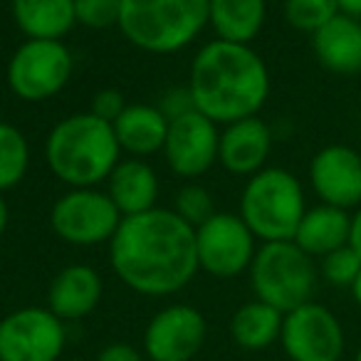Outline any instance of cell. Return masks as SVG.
Returning <instances> with one entry per match:
<instances>
[{
    "label": "cell",
    "instance_id": "cell-1",
    "mask_svg": "<svg viewBox=\"0 0 361 361\" xmlns=\"http://www.w3.org/2000/svg\"><path fill=\"white\" fill-rule=\"evenodd\" d=\"M109 265L136 295H176L198 272L196 228L176 216L173 208L159 206L121 218L109 240Z\"/></svg>",
    "mask_w": 361,
    "mask_h": 361
},
{
    "label": "cell",
    "instance_id": "cell-2",
    "mask_svg": "<svg viewBox=\"0 0 361 361\" xmlns=\"http://www.w3.org/2000/svg\"><path fill=\"white\" fill-rule=\"evenodd\" d=\"M196 111L218 126L257 116L270 97V70L252 45L211 40L196 52L188 70Z\"/></svg>",
    "mask_w": 361,
    "mask_h": 361
},
{
    "label": "cell",
    "instance_id": "cell-3",
    "mask_svg": "<svg viewBox=\"0 0 361 361\" xmlns=\"http://www.w3.org/2000/svg\"><path fill=\"white\" fill-rule=\"evenodd\" d=\"M124 159L114 126L92 111L60 119L45 139V164L67 188H99Z\"/></svg>",
    "mask_w": 361,
    "mask_h": 361
},
{
    "label": "cell",
    "instance_id": "cell-4",
    "mask_svg": "<svg viewBox=\"0 0 361 361\" xmlns=\"http://www.w3.org/2000/svg\"><path fill=\"white\" fill-rule=\"evenodd\" d=\"M211 0H121L119 32L151 55L186 50L208 27Z\"/></svg>",
    "mask_w": 361,
    "mask_h": 361
},
{
    "label": "cell",
    "instance_id": "cell-5",
    "mask_svg": "<svg viewBox=\"0 0 361 361\" xmlns=\"http://www.w3.org/2000/svg\"><path fill=\"white\" fill-rule=\"evenodd\" d=\"M305 213L307 198L300 178L280 166L257 171L240 193L238 216L260 243L292 240Z\"/></svg>",
    "mask_w": 361,
    "mask_h": 361
},
{
    "label": "cell",
    "instance_id": "cell-6",
    "mask_svg": "<svg viewBox=\"0 0 361 361\" xmlns=\"http://www.w3.org/2000/svg\"><path fill=\"white\" fill-rule=\"evenodd\" d=\"M255 300L280 310L282 314L312 302L319 267L295 240L262 243L247 270Z\"/></svg>",
    "mask_w": 361,
    "mask_h": 361
},
{
    "label": "cell",
    "instance_id": "cell-7",
    "mask_svg": "<svg viewBox=\"0 0 361 361\" xmlns=\"http://www.w3.org/2000/svg\"><path fill=\"white\" fill-rule=\"evenodd\" d=\"M75 75V55L65 40H25L6 67L8 90L27 104L57 97Z\"/></svg>",
    "mask_w": 361,
    "mask_h": 361
},
{
    "label": "cell",
    "instance_id": "cell-8",
    "mask_svg": "<svg viewBox=\"0 0 361 361\" xmlns=\"http://www.w3.org/2000/svg\"><path fill=\"white\" fill-rule=\"evenodd\" d=\"M121 213L102 188H67L50 208V228L60 240L77 247L109 245Z\"/></svg>",
    "mask_w": 361,
    "mask_h": 361
},
{
    "label": "cell",
    "instance_id": "cell-9",
    "mask_svg": "<svg viewBox=\"0 0 361 361\" xmlns=\"http://www.w3.org/2000/svg\"><path fill=\"white\" fill-rule=\"evenodd\" d=\"M257 238L238 213L218 211L196 228L198 270L218 280H233L250 270Z\"/></svg>",
    "mask_w": 361,
    "mask_h": 361
},
{
    "label": "cell",
    "instance_id": "cell-10",
    "mask_svg": "<svg viewBox=\"0 0 361 361\" xmlns=\"http://www.w3.org/2000/svg\"><path fill=\"white\" fill-rule=\"evenodd\" d=\"M65 344V322L47 307H20L0 319V361H57Z\"/></svg>",
    "mask_w": 361,
    "mask_h": 361
},
{
    "label": "cell",
    "instance_id": "cell-11",
    "mask_svg": "<svg viewBox=\"0 0 361 361\" xmlns=\"http://www.w3.org/2000/svg\"><path fill=\"white\" fill-rule=\"evenodd\" d=\"M280 344L290 361H339L346 336L339 317L312 300L285 314Z\"/></svg>",
    "mask_w": 361,
    "mask_h": 361
},
{
    "label": "cell",
    "instance_id": "cell-12",
    "mask_svg": "<svg viewBox=\"0 0 361 361\" xmlns=\"http://www.w3.org/2000/svg\"><path fill=\"white\" fill-rule=\"evenodd\" d=\"M218 141L221 129L216 121L193 109L169 121V134L161 154L171 173L183 180H198L218 164Z\"/></svg>",
    "mask_w": 361,
    "mask_h": 361
},
{
    "label": "cell",
    "instance_id": "cell-13",
    "mask_svg": "<svg viewBox=\"0 0 361 361\" xmlns=\"http://www.w3.org/2000/svg\"><path fill=\"white\" fill-rule=\"evenodd\" d=\"M208 336L206 317L191 305H169L149 319L144 329V354L149 361H193Z\"/></svg>",
    "mask_w": 361,
    "mask_h": 361
},
{
    "label": "cell",
    "instance_id": "cell-14",
    "mask_svg": "<svg viewBox=\"0 0 361 361\" xmlns=\"http://www.w3.org/2000/svg\"><path fill=\"white\" fill-rule=\"evenodd\" d=\"M310 186L319 203L334 208L361 206V151L346 144H329L310 161Z\"/></svg>",
    "mask_w": 361,
    "mask_h": 361
},
{
    "label": "cell",
    "instance_id": "cell-15",
    "mask_svg": "<svg viewBox=\"0 0 361 361\" xmlns=\"http://www.w3.org/2000/svg\"><path fill=\"white\" fill-rule=\"evenodd\" d=\"M275 134L260 116L226 124L218 141V164L233 176H255L267 166Z\"/></svg>",
    "mask_w": 361,
    "mask_h": 361
},
{
    "label": "cell",
    "instance_id": "cell-16",
    "mask_svg": "<svg viewBox=\"0 0 361 361\" xmlns=\"http://www.w3.org/2000/svg\"><path fill=\"white\" fill-rule=\"evenodd\" d=\"M102 292L104 282L99 272L85 262H72L52 277L47 287V310L62 322L85 319L102 302Z\"/></svg>",
    "mask_w": 361,
    "mask_h": 361
},
{
    "label": "cell",
    "instance_id": "cell-17",
    "mask_svg": "<svg viewBox=\"0 0 361 361\" xmlns=\"http://www.w3.org/2000/svg\"><path fill=\"white\" fill-rule=\"evenodd\" d=\"M312 52L326 72L339 77L361 75V20L339 13L312 35Z\"/></svg>",
    "mask_w": 361,
    "mask_h": 361
},
{
    "label": "cell",
    "instance_id": "cell-18",
    "mask_svg": "<svg viewBox=\"0 0 361 361\" xmlns=\"http://www.w3.org/2000/svg\"><path fill=\"white\" fill-rule=\"evenodd\" d=\"M159 176L146 159H121L106 178V193L121 216H139L159 201Z\"/></svg>",
    "mask_w": 361,
    "mask_h": 361
},
{
    "label": "cell",
    "instance_id": "cell-19",
    "mask_svg": "<svg viewBox=\"0 0 361 361\" xmlns=\"http://www.w3.org/2000/svg\"><path fill=\"white\" fill-rule=\"evenodd\" d=\"M111 126L121 154L131 159H149L164 151L169 119L156 104H126Z\"/></svg>",
    "mask_w": 361,
    "mask_h": 361
},
{
    "label": "cell",
    "instance_id": "cell-20",
    "mask_svg": "<svg viewBox=\"0 0 361 361\" xmlns=\"http://www.w3.org/2000/svg\"><path fill=\"white\" fill-rule=\"evenodd\" d=\"M349 233H351V213L344 211V208L319 203V206L307 208V213L302 216L292 240L310 257L322 260L329 252L349 245Z\"/></svg>",
    "mask_w": 361,
    "mask_h": 361
},
{
    "label": "cell",
    "instance_id": "cell-21",
    "mask_svg": "<svg viewBox=\"0 0 361 361\" xmlns=\"http://www.w3.org/2000/svg\"><path fill=\"white\" fill-rule=\"evenodd\" d=\"M11 16L25 40H62L77 25L75 0H11Z\"/></svg>",
    "mask_w": 361,
    "mask_h": 361
},
{
    "label": "cell",
    "instance_id": "cell-22",
    "mask_svg": "<svg viewBox=\"0 0 361 361\" xmlns=\"http://www.w3.org/2000/svg\"><path fill=\"white\" fill-rule=\"evenodd\" d=\"M267 20V0H211L208 27L218 40L252 45Z\"/></svg>",
    "mask_w": 361,
    "mask_h": 361
},
{
    "label": "cell",
    "instance_id": "cell-23",
    "mask_svg": "<svg viewBox=\"0 0 361 361\" xmlns=\"http://www.w3.org/2000/svg\"><path fill=\"white\" fill-rule=\"evenodd\" d=\"M285 314L260 300H250L231 317V336L245 351H265L280 341Z\"/></svg>",
    "mask_w": 361,
    "mask_h": 361
},
{
    "label": "cell",
    "instance_id": "cell-24",
    "mask_svg": "<svg viewBox=\"0 0 361 361\" xmlns=\"http://www.w3.org/2000/svg\"><path fill=\"white\" fill-rule=\"evenodd\" d=\"M30 169V141L11 121H0V193L20 186Z\"/></svg>",
    "mask_w": 361,
    "mask_h": 361
},
{
    "label": "cell",
    "instance_id": "cell-25",
    "mask_svg": "<svg viewBox=\"0 0 361 361\" xmlns=\"http://www.w3.org/2000/svg\"><path fill=\"white\" fill-rule=\"evenodd\" d=\"M282 16L290 27L312 37L331 18L339 16V6H336V0H285Z\"/></svg>",
    "mask_w": 361,
    "mask_h": 361
},
{
    "label": "cell",
    "instance_id": "cell-26",
    "mask_svg": "<svg viewBox=\"0 0 361 361\" xmlns=\"http://www.w3.org/2000/svg\"><path fill=\"white\" fill-rule=\"evenodd\" d=\"M173 211L178 218L188 223L191 228H198L208 221L211 216H216V203L213 196L206 186H201L198 180H186L183 186L178 188L173 198Z\"/></svg>",
    "mask_w": 361,
    "mask_h": 361
},
{
    "label": "cell",
    "instance_id": "cell-27",
    "mask_svg": "<svg viewBox=\"0 0 361 361\" xmlns=\"http://www.w3.org/2000/svg\"><path fill=\"white\" fill-rule=\"evenodd\" d=\"M361 272V257L351 245L329 252L319 260V275L334 287H351Z\"/></svg>",
    "mask_w": 361,
    "mask_h": 361
},
{
    "label": "cell",
    "instance_id": "cell-28",
    "mask_svg": "<svg viewBox=\"0 0 361 361\" xmlns=\"http://www.w3.org/2000/svg\"><path fill=\"white\" fill-rule=\"evenodd\" d=\"M121 0H75L77 25L90 30H109L119 27Z\"/></svg>",
    "mask_w": 361,
    "mask_h": 361
},
{
    "label": "cell",
    "instance_id": "cell-29",
    "mask_svg": "<svg viewBox=\"0 0 361 361\" xmlns=\"http://www.w3.org/2000/svg\"><path fill=\"white\" fill-rule=\"evenodd\" d=\"M161 111H164L166 119H178V116L188 114V111L196 109L193 104V94L188 90V85H180V87H169V90L161 94V99L156 102Z\"/></svg>",
    "mask_w": 361,
    "mask_h": 361
},
{
    "label": "cell",
    "instance_id": "cell-30",
    "mask_svg": "<svg viewBox=\"0 0 361 361\" xmlns=\"http://www.w3.org/2000/svg\"><path fill=\"white\" fill-rule=\"evenodd\" d=\"M126 109V99L119 90H99L94 97H92V104H90V111L99 119L109 121L114 124L116 116Z\"/></svg>",
    "mask_w": 361,
    "mask_h": 361
},
{
    "label": "cell",
    "instance_id": "cell-31",
    "mask_svg": "<svg viewBox=\"0 0 361 361\" xmlns=\"http://www.w3.org/2000/svg\"><path fill=\"white\" fill-rule=\"evenodd\" d=\"M97 361H146L136 346L126 344V341H111L97 354Z\"/></svg>",
    "mask_w": 361,
    "mask_h": 361
},
{
    "label": "cell",
    "instance_id": "cell-32",
    "mask_svg": "<svg viewBox=\"0 0 361 361\" xmlns=\"http://www.w3.org/2000/svg\"><path fill=\"white\" fill-rule=\"evenodd\" d=\"M349 245L359 252L361 257V206L351 213V233H349Z\"/></svg>",
    "mask_w": 361,
    "mask_h": 361
},
{
    "label": "cell",
    "instance_id": "cell-33",
    "mask_svg": "<svg viewBox=\"0 0 361 361\" xmlns=\"http://www.w3.org/2000/svg\"><path fill=\"white\" fill-rule=\"evenodd\" d=\"M336 6H339V13L361 20V0H336Z\"/></svg>",
    "mask_w": 361,
    "mask_h": 361
},
{
    "label": "cell",
    "instance_id": "cell-34",
    "mask_svg": "<svg viewBox=\"0 0 361 361\" xmlns=\"http://www.w3.org/2000/svg\"><path fill=\"white\" fill-rule=\"evenodd\" d=\"M8 223H11V208H8L6 196L0 193V238H3V233L8 231Z\"/></svg>",
    "mask_w": 361,
    "mask_h": 361
},
{
    "label": "cell",
    "instance_id": "cell-35",
    "mask_svg": "<svg viewBox=\"0 0 361 361\" xmlns=\"http://www.w3.org/2000/svg\"><path fill=\"white\" fill-rule=\"evenodd\" d=\"M349 290H351V297H354V302L361 307V272H359V277H356L354 285H351Z\"/></svg>",
    "mask_w": 361,
    "mask_h": 361
},
{
    "label": "cell",
    "instance_id": "cell-36",
    "mask_svg": "<svg viewBox=\"0 0 361 361\" xmlns=\"http://www.w3.org/2000/svg\"><path fill=\"white\" fill-rule=\"evenodd\" d=\"M354 361H361V346H359V351H356V356H354Z\"/></svg>",
    "mask_w": 361,
    "mask_h": 361
}]
</instances>
